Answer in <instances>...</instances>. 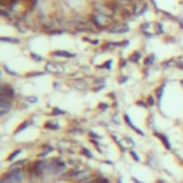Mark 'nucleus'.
Here are the masks:
<instances>
[{
  "instance_id": "nucleus-1",
  "label": "nucleus",
  "mask_w": 183,
  "mask_h": 183,
  "mask_svg": "<svg viewBox=\"0 0 183 183\" xmlns=\"http://www.w3.org/2000/svg\"><path fill=\"white\" fill-rule=\"evenodd\" d=\"M12 106H13L12 99H9V97H2V99H0V115H2V116L7 115V113L12 110Z\"/></svg>"
},
{
  "instance_id": "nucleus-2",
  "label": "nucleus",
  "mask_w": 183,
  "mask_h": 183,
  "mask_svg": "<svg viewBox=\"0 0 183 183\" xmlns=\"http://www.w3.org/2000/svg\"><path fill=\"white\" fill-rule=\"evenodd\" d=\"M109 33H113V34H122V33H126L129 32V26L127 25H123V23H115L109 27Z\"/></svg>"
},
{
  "instance_id": "nucleus-3",
  "label": "nucleus",
  "mask_w": 183,
  "mask_h": 183,
  "mask_svg": "<svg viewBox=\"0 0 183 183\" xmlns=\"http://www.w3.org/2000/svg\"><path fill=\"white\" fill-rule=\"evenodd\" d=\"M0 95L2 97H9V99H13L14 97V89L12 86H7V84H2V89H0Z\"/></svg>"
},
{
  "instance_id": "nucleus-4",
  "label": "nucleus",
  "mask_w": 183,
  "mask_h": 183,
  "mask_svg": "<svg viewBox=\"0 0 183 183\" xmlns=\"http://www.w3.org/2000/svg\"><path fill=\"white\" fill-rule=\"evenodd\" d=\"M54 56H57V57H75V54L73 53H69V52H62V50H57Z\"/></svg>"
},
{
  "instance_id": "nucleus-5",
  "label": "nucleus",
  "mask_w": 183,
  "mask_h": 183,
  "mask_svg": "<svg viewBox=\"0 0 183 183\" xmlns=\"http://www.w3.org/2000/svg\"><path fill=\"white\" fill-rule=\"evenodd\" d=\"M156 136H158L159 139L163 142V145L166 146V149H170V143H169V140H167V137L165 136V134H163V133H156Z\"/></svg>"
},
{
  "instance_id": "nucleus-6",
  "label": "nucleus",
  "mask_w": 183,
  "mask_h": 183,
  "mask_svg": "<svg viewBox=\"0 0 183 183\" xmlns=\"http://www.w3.org/2000/svg\"><path fill=\"white\" fill-rule=\"evenodd\" d=\"M140 59H142V53H140V52H134L133 56H132L129 60H130V62H133V63H137Z\"/></svg>"
},
{
  "instance_id": "nucleus-7",
  "label": "nucleus",
  "mask_w": 183,
  "mask_h": 183,
  "mask_svg": "<svg viewBox=\"0 0 183 183\" xmlns=\"http://www.w3.org/2000/svg\"><path fill=\"white\" fill-rule=\"evenodd\" d=\"M52 123H53V122H47V123H46V125H45V127H46V129L57 130V129H59V125H52Z\"/></svg>"
},
{
  "instance_id": "nucleus-8",
  "label": "nucleus",
  "mask_w": 183,
  "mask_h": 183,
  "mask_svg": "<svg viewBox=\"0 0 183 183\" xmlns=\"http://www.w3.org/2000/svg\"><path fill=\"white\" fill-rule=\"evenodd\" d=\"M82 153H83V154H86L88 158H93V153H90V152H89L88 149H84V147H83V149H82Z\"/></svg>"
},
{
  "instance_id": "nucleus-9",
  "label": "nucleus",
  "mask_w": 183,
  "mask_h": 183,
  "mask_svg": "<svg viewBox=\"0 0 183 183\" xmlns=\"http://www.w3.org/2000/svg\"><path fill=\"white\" fill-rule=\"evenodd\" d=\"M20 152H21V150H16V152H13V153L10 154V158H9V160H13V159L16 158L17 154H20Z\"/></svg>"
},
{
  "instance_id": "nucleus-10",
  "label": "nucleus",
  "mask_w": 183,
  "mask_h": 183,
  "mask_svg": "<svg viewBox=\"0 0 183 183\" xmlns=\"http://www.w3.org/2000/svg\"><path fill=\"white\" fill-rule=\"evenodd\" d=\"M27 102H29V103H36V102H37V97H33V96H30V97H27Z\"/></svg>"
},
{
  "instance_id": "nucleus-11",
  "label": "nucleus",
  "mask_w": 183,
  "mask_h": 183,
  "mask_svg": "<svg viewBox=\"0 0 183 183\" xmlns=\"http://www.w3.org/2000/svg\"><path fill=\"white\" fill-rule=\"evenodd\" d=\"M53 115H64V112H63V110H60V109H54Z\"/></svg>"
},
{
  "instance_id": "nucleus-12",
  "label": "nucleus",
  "mask_w": 183,
  "mask_h": 183,
  "mask_svg": "<svg viewBox=\"0 0 183 183\" xmlns=\"http://www.w3.org/2000/svg\"><path fill=\"white\" fill-rule=\"evenodd\" d=\"M100 109H107V104H100Z\"/></svg>"
}]
</instances>
